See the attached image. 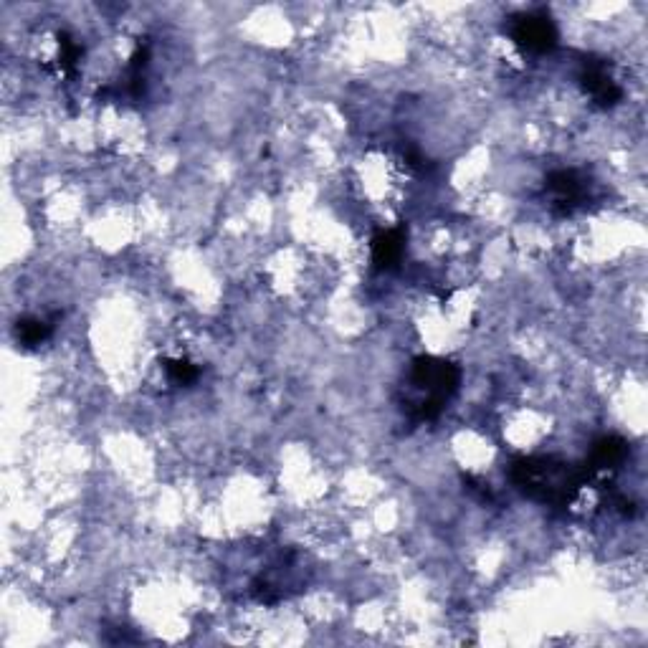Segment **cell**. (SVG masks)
Returning <instances> with one entry per match:
<instances>
[{"instance_id":"6da1fadb","label":"cell","mask_w":648,"mask_h":648,"mask_svg":"<svg viewBox=\"0 0 648 648\" xmlns=\"http://www.w3.org/2000/svg\"><path fill=\"white\" fill-rule=\"evenodd\" d=\"M509 474L519 492L550 507H567L593 479L585 464L575 466L552 456H519L512 461Z\"/></svg>"},{"instance_id":"7a4b0ae2","label":"cell","mask_w":648,"mask_h":648,"mask_svg":"<svg viewBox=\"0 0 648 648\" xmlns=\"http://www.w3.org/2000/svg\"><path fill=\"white\" fill-rule=\"evenodd\" d=\"M411 380L416 388H421L423 398L411 408L418 421H433L443 411V405L459 388L461 373L454 362L441 360V357H418L413 362Z\"/></svg>"},{"instance_id":"3957f363","label":"cell","mask_w":648,"mask_h":648,"mask_svg":"<svg viewBox=\"0 0 648 648\" xmlns=\"http://www.w3.org/2000/svg\"><path fill=\"white\" fill-rule=\"evenodd\" d=\"M514 44L530 54H547L557 46V28L545 13H524L512 23Z\"/></svg>"},{"instance_id":"277c9868","label":"cell","mask_w":648,"mask_h":648,"mask_svg":"<svg viewBox=\"0 0 648 648\" xmlns=\"http://www.w3.org/2000/svg\"><path fill=\"white\" fill-rule=\"evenodd\" d=\"M580 84H583L585 94H590L593 102L600 104V107H613L616 102H621V87L613 79L611 66L605 61H585L583 71H580Z\"/></svg>"},{"instance_id":"5b68a950","label":"cell","mask_w":648,"mask_h":648,"mask_svg":"<svg viewBox=\"0 0 648 648\" xmlns=\"http://www.w3.org/2000/svg\"><path fill=\"white\" fill-rule=\"evenodd\" d=\"M545 190L550 193L552 208H555L557 213H562V216H567V213H573L575 208L583 206L585 183L573 170H557V173H552L550 178H547Z\"/></svg>"},{"instance_id":"8992f818","label":"cell","mask_w":648,"mask_h":648,"mask_svg":"<svg viewBox=\"0 0 648 648\" xmlns=\"http://www.w3.org/2000/svg\"><path fill=\"white\" fill-rule=\"evenodd\" d=\"M405 254V231L403 228H388L380 231L373 238V261L378 264V269L390 271L403 261Z\"/></svg>"},{"instance_id":"52a82bcc","label":"cell","mask_w":648,"mask_h":648,"mask_svg":"<svg viewBox=\"0 0 648 648\" xmlns=\"http://www.w3.org/2000/svg\"><path fill=\"white\" fill-rule=\"evenodd\" d=\"M626 454H628V446L623 438L618 436L600 438V441L593 446V454H590V459L585 461V466H588L593 476L603 474V471L618 469V466L623 464V459H626Z\"/></svg>"},{"instance_id":"ba28073f","label":"cell","mask_w":648,"mask_h":648,"mask_svg":"<svg viewBox=\"0 0 648 648\" xmlns=\"http://www.w3.org/2000/svg\"><path fill=\"white\" fill-rule=\"evenodd\" d=\"M16 335L23 347H38L51 337V324L44 319H21L16 324Z\"/></svg>"},{"instance_id":"9c48e42d","label":"cell","mask_w":648,"mask_h":648,"mask_svg":"<svg viewBox=\"0 0 648 648\" xmlns=\"http://www.w3.org/2000/svg\"><path fill=\"white\" fill-rule=\"evenodd\" d=\"M59 46H61V56H59V69L64 71V74H74V69H76V64H79V59H81V54H84V51H81V46L76 44L74 38H69L66 36V33H61V38H59Z\"/></svg>"},{"instance_id":"30bf717a","label":"cell","mask_w":648,"mask_h":648,"mask_svg":"<svg viewBox=\"0 0 648 648\" xmlns=\"http://www.w3.org/2000/svg\"><path fill=\"white\" fill-rule=\"evenodd\" d=\"M168 375L173 383L188 385L198 378V368L188 360H168Z\"/></svg>"}]
</instances>
